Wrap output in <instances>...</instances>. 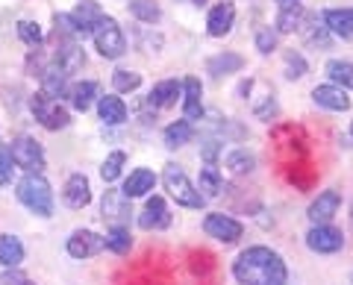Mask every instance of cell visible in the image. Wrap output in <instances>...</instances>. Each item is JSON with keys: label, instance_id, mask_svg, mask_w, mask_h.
Here are the masks:
<instances>
[{"label": "cell", "instance_id": "cell-7", "mask_svg": "<svg viewBox=\"0 0 353 285\" xmlns=\"http://www.w3.org/2000/svg\"><path fill=\"white\" fill-rule=\"evenodd\" d=\"M306 244H309V250H315V253H336V250L345 247V235H341V229L330 226V224H318L309 229Z\"/></svg>", "mask_w": 353, "mask_h": 285}, {"label": "cell", "instance_id": "cell-35", "mask_svg": "<svg viewBox=\"0 0 353 285\" xmlns=\"http://www.w3.org/2000/svg\"><path fill=\"white\" fill-rule=\"evenodd\" d=\"M18 36H21V41L24 45H30V48H39L41 45V27L36 24V21H18Z\"/></svg>", "mask_w": 353, "mask_h": 285}, {"label": "cell", "instance_id": "cell-34", "mask_svg": "<svg viewBox=\"0 0 353 285\" xmlns=\"http://www.w3.org/2000/svg\"><path fill=\"white\" fill-rule=\"evenodd\" d=\"M124 162H127V156H124V153H121V150L109 153L106 162H103V168H101V177H103L106 182L118 180V173H121V168H124Z\"/></svg>", "mask_w": 353, "mask_h": 285}, {"label": "cell", "instance_id": "cell-10", "mask_svg": "<svg viewBox=\"0 0 353 285\" xmlns=\"http://www.w3.org/2000/svg\"><path fill=\"white\" fill-rule=\"evenodd\" d=\"M71 21H74V30H77V36H88V32H94V27L103 21V12H101V6L94 3V0H83L80 6L71 12Z\"/></svg>", "mask_w": 353, "mask_h": 285}, {"label": "cell", "instance_id": "cell-9", "mask_svg": "<svg viewBox=\"0 0 353 285\" xmlns=\"http://www.w3.org/2000/svg\"><path fill=\"white\" fill-rule=\"evenodd\" d=\"M203 229H206V235H212L218 241H224V244H233V241L241 238V224L233 221L230 215H206V221H203Z\"/></svg>", "mask_w": 353, "mask_h": 285}, {"label": "cell", "instance_id": "cell-31", "mask_svg": "<svg viewBox=\"0 0 353 285\" xmlns=\"http://www.w3.org/2000/svg\"><path fill=\"white\" fill-rule=\"evenodd\" d=\"M253 165H256V159H253V153H248V150H233L227 156V168H230V173H236V177L250 173Z\"/></svg>", "mask_w": 353, "mask_h": 285}, {"label": "cell", "instance_id": "cell-17", "mask_svg": "<svg viewBox=\"0 0 353 285\" xmlns=\"http://www.w3.org/2000/svg\"><path fill=\"white\" fill-rule=\"evenodd\" d=\"M127 200H130V197H124V191H106V194H103V206H101L103 218H109V221H118L115 226H124L121 221L132 215L130 206H127Z\"/></svg>", "mask_w": 353, "mask_h": 285}, {"label": "cell", "instance_id": "cell-4", "mask_svg": "<svg viewBox=\"0 0 353 285\" xmlns=\"http://www.w3.org/2000/svg\"><path fill=\"white\" fill-rule=\"evenodd\" d=\"M92 36H94V48H97V53H101L103 59H121V56H124L127 39H124V32H121L115 18L103 15V21L94 27Z\"/></svg>", "mask_w": 353, "mask_h": 285}, {"label": "cell", "instance_id": "cell-38", "mask_svg": "<svg viewBox=\"0 0 353 285\" xmlns=\"http://www.w3.org/2000/svg\"><path fill=\"white\" fill-rule=\"evenodd\" d=\"M303 71H306L303 56H294V53H289V56H285V76H289V80H297V76H303Z\"/></svg>", "mask_w": 353, "mask_h": 285}, {"label": "cell", "instance_id": "cell-23", "mask_svg": "<svg viewBox=\"0 0 353 285\" xmlns=\"http://www.w3.org/2000/svg\"><path fill=\"white\" fill-rule=\"evenodd\" d=\"M176 97H180V85H176L174 80H165L159 85H153V92H150L148 101H150V106L165 109V106H174Z\"/></svg>", "mask_w": 353, "mask_h": 285}, {"label": "cell", "instance_id": "cell-12", "mask_svg": "<svg viewBox=\"0 0 353 285\" xmlns=\"http://www.w3.org/2000/svg\"><path fill=\"white\" fill-rule=\"evenodd\" d=\"M62 197L71 209H83V206L92 203V185H88V180L83 177V173H74V177L65 182Z\"/></svg>", "mask_w": 353, "mask_h": 285}, {"label": "cell", "instance_id": "cell-1", "mask_svg": "<svg viewBox=\"0 0 353 285\" xmlns=\"http://www.w3.org/2000/svg\"><path fill=\"white\" fill-rule=\"evenodd\" d=\"M233 273L241 285H285V279H289L285 262L271 247L241 250L233 265Z\"/></svg>", "mask_w": 353, "mask_h": 285}, {"label": "cell", "instance_id": "cell-43", "mask_svg": "<svg viewBox=\"0 0 353 285\" xmlns=\"http://www.w3.org/2000/svg\"><path fill=\"white\" fill-rule=\"evenodd\" d=\"M194 3H206V0H194Z\"/></svg>", "mask_w": 353, "mask_h": 285}, {"label": "cell", "instance_id": "cell-3", "mask_svg": "<svg viewBox=\"0 0 353 285\" xmlns=\"http://www.w3.org/2000/svg\"><path fill=\"white\" fill-rule=\"evenodd\" d=\"M162 182H165L168 194H171L180 206H189V209H201V206H203V194L194 189L192 180L185 177L180 165H165V171H162Z\"/></svg>", "mask_w": 353, "mask_h": 285}, {"label": "cell", "instance_id": "cell-30", "mask_svg": "<svg viewBox=\"0 0 353 285\" xmlns=\"http://www.w3.org/2000/svg\"><path fill=\"white\" fill-rule=\"evenodd\" d=\"M130 9H132V15L139 21H145V24H157L162 18V9H159L157 0H132Z\"/></svg>", "mask_w": 353, "mask_h": 285}, {"label": "cell", "instance_id": "cell-11", "mask_svg": "<svg viewBox=\"0 0 353 285\" xmlns=\"http://www.w3.org/2000/svg\"><path fill=\"white\" fill-rule=\"evenodd\" d=\"M168 224H171V212H168V206H165V200L162 197H150L145 212L139 218V226L141 229H165Z\"/></svg>", "mask_w": 353, "mask_h": 285}, {"label": "cell", "instance_id": "cell-39", "mask_svg": "<svg viewBox=\"0 0 353 285\" xmlns=\"http://www.w3.org/2000/svg\"><path fill=\"white\" fill-rule=\"evenodd\" d=\"M306 24L312 27V30L306 32L309 45H321V48H327V41H330V39H327V32H330V30H327V27H321V24H315V21H306Z\"/></svg>", "mask_w": 353, "mask_h": 285}, {"label": "cell", "instance_id": "cell-40", "mask_svg": "<svg viewBox=\"0 0 353 285\" xmlns=\"http://www.w3.org/2000/svg\"><path fill=\"white\" fill-rule=\"evenodd\" d=\"M274 45H277V36H274L271 30H259V36H256V48H259L262 53H271V50H274Z\"/></svg>", "mask_w": 353, "mask_h": 285}, {"label": "cell", "instance_id": "cell-13", "mask_svg": "<svg viewBox=\"0 0 353 285\" xmlns=\"http://www.w3.org/2000/svg\"><path fill=\"white\" fill-rule=\"evenodd\" d=\"M312 101L324 109H333V112H345L350 109V97L345 89H339V85H318L312 92Z\"/></svg>", "mask_w": 353, "mask_h": 285}, {"label": "cell", "instance_id": "cell-8", "mask_svg": "<svg viewBox=\"0 0 353 285\" xmlns=\"http://www.w3.org/2000/svg\"><path fill=\"white\" fill-rule=\"evenodd\" d=\"M106 247V238L92 233V229H77V233L68 238V253L74 259H92Z\"/></svg>", "mask_w": 353, "mask_h": 285}, {"label": "cell", "instance_id": "cell-25", "mask_svg": "<svg viewBox=\"0 0 353 285\" xmlns=\"http://www.w3.org/2000/svg\"><path fill=\"white\" fill-rule=\"evenodd\" d=\"M303 24V6L301 3H285L283 12L277 15V30L280 32H294Z\"/></svg>", "mask_w": 353, "mask_h": 285}, {"label": "cell", "instance_id": "cell-24", "mask_svg": "<svg viewBox=\"0 0 353 285\" xmlns=\"http://www.w3.org/2000/svg\"><path fill=\"white\" fill-rule=\"evenodd\" d=\"M53 65H59V68L65 74H74L77 68L83 65V50L74 45V41H65V45H59V53H57V62Z\"/></svg>", "mask_w": 353, "mask_h": 285}, {"label": "cell", "instance_id": "cell-22", "mask_svg": "<svg viewBox=\"0 0 353 285\" xmlns=\"http://www.w3.org/2000/svg\"><path fill=\"white\" fill-rule=\"evenodd\" d=\"M65 80H68V74H65L59 65H50V68L41 71V92L50 97H59L65 92Z\"/></svg>", "mask_w": 353, "mask_h": 285}, {"label": "cell", "instance_id": "cell-36", "mask_svg": "<svg viewBox=\"0 0 353 285\" xmlns=\"http://www.w3.org/2000/svg\"><path fill=\"white\" fill-rule=\"evenodd\" d=\"M112 85L118 92H136L141 85V74H136V71H115L112 74Z\"/></svg>", "mask_w": 353, "mask_h": 285}, {"label": "cell", "instance_id": "cell-2", "mask_svg": "<svg viewBox=\"0 0 353 285\" xmlns=\"http://www.w3.org/2000/svg\"><path fill=\"white\" fill-rule=\"evenodd\" d=\"M18 200L27 206L30 212H36L39 218H50L53 215V191L50 182L41 173H27L18 182Z\"/></svg>", "mask_w": 353, "mask_h": 285}, {"label": "cell", "instance_id": "cell-21", "mask_svg": "<svg viewBox=\"0 0 353 285\" xmlns=\"http://www.w3.org/2000/svg\"><path fill=\"white\" fill-rule=\"evenodd\" d=\"M97 112H101V118L112 127L127 120V106H124L121 97H101V101H97Z\"/></svg>", "mask_w": 353, "mask_h": 285}, {"label": "cell", "instance_id": "cell-32", "mask_svg": "<svg viewBox=\"0 0 353 285\" xmlns=\"http://www.w3.org/2000/svg\"><path fill=\"white\" fill-rule=\"evenodd\" d=\"M221 171L215 168V165H206V168H201V182H197V189L203 191V197H215L218 191H221Z\"/></svg>", "mask_w": 353, "mask_h": 285}, {"label": "cell", "instance_id": "cell-33", "mask_svg": "<svg viewBox=\"0 0 353 285\" xmlns=\"http://www.w3.org/2000/svg\"><path fill=\"white\" fill-rule=\"evenodd\" d=\"M106 247L115 250V253H127L130 250V229L127 226H112L106 235Z\"/></svg>", "mask_w": 353, "mask_h": 285}, {"label": "cell", "instance_id": "cell-27", "mask_svg": "<svg viewBox=\"0 0 353 285\" xmlns=\"http://www.w3.org/2000/svg\"><path fill=\"white\" fill-rule=\"evenodd\" d=\"M194 136V129L189 120H176V124H171L168 129H165V145L168 147H183V145H189Z\"/></svg>", "mask_w": 353, "mask_h": 285}, {"label": "cell", "instance_id": "cell-15", "mask_svg": "<svg viewBox=\"0 0 353 285\" xmlns=\"http://www.w3.org/2000/svg\"><path fill=\"white\" fill-rule=\"evenodd\" d=\"M339 206H341V194L339 191H321L318 194V200H312V206H309V218H312L315 224H327L330 218L339 212Z\"/></svg>", "mask_w": 353, "mask_h": 285}, {"label": "cell", "instance_id": "cell-29", "mask_svg": "<svg viewBox=\"0 0 353 285\" xmlns=\"http://www.w3.org/2000/svg\"><path fill=\"white\" fill-rule=\"evenodd\" d=\"M241 65H245V59H241L239 53H221V56L209 59V74H215V76H221V74H233V71L241 68Z\"/></svg>", "mask_w": 353, "mask_h": 285}, {"label": "cell", "instance_id": "cell-14", "mask_svg": "<svg viewBox=\"0 0 353 285\" xmlns=\"http://www.w3.org/2000/svg\"><path fill=\"white\" fill-rule=\"evenodd\" d=\"M233 21H236V6L233 3H218L212 12H209V21H206V27H209V36H227L230 30H233Z\"/></svg>", "mask_w": 353, "mask_h": 285}, {"label": "cell", "instance_id": "cell-44", "mask_svg": "<svg viewBox=\"0 0 353 285\" xmlns=\"http://www.w3.org/2000/svg\"><path fill=\"white\" fill-rule=\"evenodd\" d=\"M350 136H353V124H350Z\"/></svg>", "mask_w": 353, "mask_h": 285}, {"label": "cell", "instance_id": "cell-26", "mask_svg": "<svg viewBox=\"0 0 353 285\" xmlns=\"http://www.w3.org/2000/svg\"><path fill=\"white\" fill-rule=\"evenodd\" d=\"M327 76L333 80V85H339V89H350L353 85V65L341 62V59L327 62Z\"/></svg>", "mask_w": 353, "mask_h": 285}, {"label": "cell", "instance_id": "cell-20", "mask_svg": "<svg viewBox=\"0 0 353 285\" xmlns=\"http://www.w3.org/2000/svg\"><path fill=\"white\" fill-rule=\"evenodd\" d=\"M24 262V244L15 235H0V265L18 268Z\"/></svg>", "mask_w": 353, "mask_h": 285}, {"label": "cell", "instance_id": "cell-42", "mask_svg": "<svg viewBox=\"0 0 353 285\" xmlns=\"http://www.w3.org/2000/svg\"><path fill=\"white\" fill-rule=\"evenodd\" d=\"M277 3H294V0H277Z\"/></svg>", "mask_w": 353, "mask_h": 285}, {"label": "cell", "instance_id": "cell-6", "mask_svg": "<svg viewBox=\"0 0 353 285\" xmlns=\"http://www.w3.org/2000/svg\"><path fill=\"white\" fill-rule=\"evenodd\" d=\"M9 156H12V162L18 168H24L27 173H39L44 168V150L36 138L30 136H21L12 141V147H9Z\"/></svg>", "mask_w": 353, "mask_h": 285}, {"label": "cell", "instance_id": "cell-19", "mask_svg": "<svg viewBox=\"0 0 353 285\" xmlns=\"http://www.w3.org/2000/svg\"><path fill=\"white\" fill-rule=\"evenodd\" d=\"M183 92H185V103H183V112H185V120H201L203 115V103H201V83L189 76V80L183 83Z\"/></svg>", "mask_w": 353, "mask_h": 285}, {"label": "cell", "instance_id": "cell-5", "mask_svg": "<svg viewBox=\"0 0 353 285\" xmlns=\"http://www.w3.org/2000/svg\"><path fill=\"white\" fill-rule=\"evenodd\" d=\"M32 115H36V120L41 127H48V129H62V127H68L71 124V115H68V109H65L57 97H50V94H44L39 92L36 97H32Z\"/></svg>", "mask_w": 353, "mask_h": 285}, {"label": "cell", "instance_id": "cell-18", "mask_svg": "<svg viewBox=\"0 0 353 285\" xmlns=\"http://www.w3.org/2000/svg\"><path fill=\"white\" fill-rule=\"evenodd\" d=\"M153 185H157V177H153V171L148 168H136L127 177L124 182V197H145Z\"/></svg>", "mask_w": 353, "mask_h": 285}, {"label": "cell", "instance_id": "cell-37", "mask_svg": "<svg viewBox=\"0 0 353 285\" xmlns=\"http://www.w3.org/2000/svg\"><path fill=\"white\" fill-rule=\"evenodd\" d=\"M12 156H9V147L0 145V185H6L9 180H12Z\"/></svg>", "mask_w": 353, "mask_h": 285}, {"label": "cell", "instance_id": "cell-16", "mask_svg": "<svg viewBox=\"0 0 353 285\" xmlns=\"http://www.w3.org/2000/svg\"><path fill=\"white\" fill-rule=\"evenodd\" d=\"M324 27L333 36L350 39L353 36V9H327L324 12Z\"/></svg>", "mask_w": 353, "mask_h": 285}, {"label": "cell", "instance_id": "cell-41", "mask_svg": "<svg viewBox=\"0 0 353 285\" xmlns=\"http://www.w3.org/2000/svg\"><path fill=\"white\" fill-rule=\"evenodd\" d=\"M6 285H32L27 277H21V273H9L6 277Z\"/></svg>", "mask_w": 353, "mask_h": 285}, {"label": "cell", "instance_id": "cell-28", "mask_svg": "<svg viewBox=\"0 0 353 285\" xmlns=\"http://www.w3.org/2000/svg\"><path fill=\"white\" fill-rule=\"evenodd\" d=\"M94 97H97V85L94 83H77L71 89V106L77 109V112H85V109L92 106Z\"/></svg>", "mask_w": 353, "mask_h": 285}]
</instances>
